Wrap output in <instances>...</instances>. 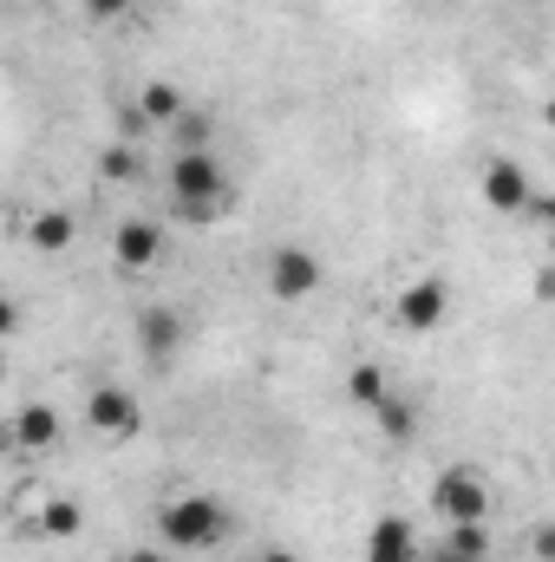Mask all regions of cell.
I'll return each mask as SVG.
<instances>
[{"instance_id":"obj_13","label":"cell","mask_w":555,"mask_h":562,"mask_svg":"<svg viewBox=\"0 0 555 562\" xmlns=\"http://www.w3.org/2000/svg\"><path fill=\"white\" fill-rule=\"evenodd\" d=\"M39 530H46V537H53V543H72V537H79V530H86V510H79V504H72V497H53V504H46V510H39Z\"/></svg>"},{"instance_id":"obj_9","label":"cell","mask_w":555,"mask_h":562,"mask_svg":"<svg viewBox=\"0 0 555 562\" xmlns=\"http://www.w3.org/2000/svg\"><path fill=\"white\" fill-rule=\"evenodd\" d=\"M366 562H418V530L406 517H373L366 524Z\"/></svg>"},{"instance_id":"obj_8","label":"cell","mask_w":555,"mask_h":562,"mask_svg":"<svg viewBox=\"0 0 555 562\" xmlns=\"http://www.w3.org/2000/svg\"><path fill=\"white\" fill-rule=\"evenodd\" d=\"M444 307H451V288L438 276H418L406 294H399V327L406 334H438L444 327Z\"/></svg>"},{"instance_id":"obj_15","label":"cell","mask_w":555,"mask_h":562,"mask_svg":"<svg viewBox=\"0 0 555 562\" xmlns=\"http://www.w3.org/2000/svg\"><path fill=\"white\" fill-rule=\"evenodd\" d=\"M99 177H105V183H132V177H138V150H132V144H105V150H99Z\"/></svg>"},{"instance_id":"obj_6","label":"cell","mask_w":555,"mask_h":562,"mask_svg":"<svg viewBox=\"0 0 555 562\" xmlns=\"http://www.w3.org/2000/svg\"><path fill=\"white\" fill-rule=\"evenodd\" d=\"M484 203H490L497 216H523V210L536 203L530 170H523L517 157H490V164H484Z\"/></svg>"},{"instance_id":"obj_4","label":"cell","mask_w":555,"mask_h":562,"mask_svg":"<svg viewBox=\"0 0 555 562\" xmlns=\"http://www.w3.org/2000/svg\"><path fill=\"white\" fill-rule=\"evenodd\" d=\"M269 294L275 301H307V294H320V281H327V262L314 256V249H301V243H281L275 256H269Z\"/></svg>"},{"instance_id":"obj_11","label":"cell","mask_w":555,"mask_h":562,"mask_svg":"<svg viewBox=\"0 0 555 562\" xmlns=\"http://www.w3.org/2000/svg\"><path fill=\"white\" fill-rule=\"evenodd\" d=\"M59 438H66V425H59L53 406H20V413H13V445H20V451H53Z\"/></svg>"},{"instance_id":"obj_21","label":"cell","mask_w":555,"mask_h":562,"mask_svg":"<svg viewBox=\"0 0 555 562\" xmlns=\"http://www.w3.org/2000/svg\"><path fill=\"white\" fill-rule=\"evenodd\" d=\"M530 550H536V562H555V524H536L530 530Z\"/></svg>"},{"instance_id":"obj_26","label":"cell","mask_w":555,"mask_h":562,"mask_svg":"<svg viewBox=\"0 0 555 562\" xmlns=\"http://www.w3.org/2000/svg\"><path fill=\"white\" fill-rule=\"evenodd\" d=\"M543 119H550V132H555V99H550V112H543Z\"/></svg>"},{"instance_id":"obj_22","label":"cell","mask_w":555,"mask_h":562,"mask_svg":"<svg viewBox=\"0 0 555 562\" xmlns=\"http://www.w3.org/2000/svg\"><path fill=\"white\" fill-rule=\"evenodd\" d=\"M536 301H555V262H543V269H536Z\"/></svg>"},{"instance_id":"obj_20","label":"cell","mask_w":555,"mask_h":562,"mask_svg":"<svg viewBox=\"0 0 555 562\" xmlns=\"http://www.w3.org/2000/svg\"><path fill=\"white\" fill-rule=\"evenodd\" d=\"M79 7H86V20H105V26H112V20H125L138 0H79Z\"/></svg>"},{"instance_id":"obj_1","label":"cell","mask_w":555,"mask_h":562,"mask_svg":"<svg viewBox=\"0 0 555 562\" xmlns=\"http://www.w3.org/2000/svg\"><path fill=\"white\" fill-rule=\"evenodd\" d=\"M229 537V510L209 497V491H177L163 510H157V543L163 550H183V557H203Z\"/></svg>"},{"instance_id":"obj_16","label":"cell","mask_w":555,"mask_h":562,"mask_svg":"<svg viewBox=\"0 0 555 562\" xmlns=\"http://www.w3.org/2000/svg\"><path fill=\"white\" fill-rule=\"evenodd\" d=\"M66 243H72V216L66 210H46L33 223V249H66Z\"/></svg>"},{"instance_id":"obj_23","label":"cell","mask_w":555,"mask_h":562,"mask_svg":"<svg viewBox=\"0 0 555 562\" xmlns=\"http://www.w3.org/2000/svg\"><path fill=\"white\" fill-rule=\"evenodd\" d=\"M125 562H170V557H163L157 543H144V550H132V557H125Z\"/></svg>"},{"instance_id":"obj_24","label":"cell","mask_w":555,"mask_h":562,"mask_svg":"<svg viewBox=\"0 0 555 562\" xmlns=\"http://www.w3.org/2000/svg\"><path fill=\"white\" fill-rule=\"evenodd\" d=\"M262 562H301V557H294V550H281V543H269V550H262Z\"/></svg>"},{"instance_id":"obj_2","label":"cell","mask_w":555,"mask_h":562,"mask_svg":"<svg viewBox=\"0 0 555 562\" xmlns=\"http://www.w3.org/2000/svg\"><path fill=\"white\" fill-rule=\"evenodd\" d=\"M163 183H170V203L229 210V170H223V157H216V150H177V157H170V170H163Z\"/></svg>"},{"instance_id":"obj_18","label":"cell","mask_w":555,"mask_h":562,"mask_svg":"<svg viewBox=\"0 0 555 562\" xmlns=\"http://www.w3.org/2000/svg\"><path fill=\"white\" fill-rule=\"evenodd\" d=\"M170 132L183 138V150H209V138H216V119H209V112H183Z\"/></svg>"},{"instance_id":"obj_12","label":"cell","mask_w":555,"mask_h":562,"mask_svg":"<svg viewBox=\"0 0 555 562\" xmlns=\"http://www.w3.org/2000/svg\"><path fill=\"white\" fill-rule=\"evenodd\" d=\"M347 400H353V406H366V413H380V406L393 400V386H386V373L366 360V367H353V373H347Z\"/></svg>"},{"instance_id":"obj_19","label":"cell","mask_w":555,"mask_h":562,"mask_svg":"<svg viewBox=\"0 0 555 562\" xmlns=\"http://www.w3.org/2000/svg\"><path fill=\"white\" fill-rule=\"evenodd\" d=\"M412 425H418V413L406 400H386V406H380V431H386V438H412Z\"/></svg>"},{"instance_id":"obj_5","label":"cell","mask_w":555,"mask_h":562,"mask_svg":"<svg viewBox=\"0 0 555 562\" xmlns=\"http://www.w3.org/2000/svg\"><path fill=\"white\" fill-rule=\"evenodd\" d=\"M86 425H92L99 438L125 445V438H138L144 413H138V400H132L125 386H92V393H86Z\"/></svg>"},{"instance_id":"obj_14","label":"cell","mask_w":555,"mask_h":562,"mask_svg":"<svg viewBox=\"0 0 555 562\" xmlns=\"http://www.w3.org/2000/svg\"><path fill=\"white\" fill-rule=\"evenodd\" d=\"M138 112L150 119V125H177V119H183L190 105H183V92H177V86H144Z\"/></svg>"},{"instance_id":"obj_17","label":"cell","mask_w":555,"mask_h":562,"mask_svg":"<svg viewBox=\"0 0 555 562\" xmlns=\"http://www.w3.org/2000/svg\"><path fill=\"white\" fill-rule=\"evenodd\" d=\"M444 550H457V557H490V524H451Z\"/></svg>"},{"instance_id":"obj_27","label":"cell","mask_w":555,"mask_h":562,"mask_svg":"<svg viewBox=\"0 0 555 562\" xmlns=\"http://www.w3.org/2000/svg\"><path fill=\"white\" fill-rule=\"evenodd\" d=\"M550 249H555V243H550Z\"/></svg>"},{"instance_id":"obj_10","label":"cell","mask_w":555,"mask_h":562,"mask_svg":"<svg viewBox=\"0 0 555 562\" xmlns=\"http://www.w3.org/2000/svg\"><path fill=\"white\" fill-rule=\"evenodd\" d=\"M138 347L150 360H170V353L183 347V314H177V307H144L138 314Z\"/></svg>"},{"instance_id":"obj_25","label":"cell","mask_w":555,"mask_h":562,"mask_svg":"<svg viewBox=\"0 0 555 562\" xmlns=\"http://www.w3.org/2000/svg\"><path fill=\"white\" fill-rule=\"evenodd\" d=\"M431 562H490V557H457V550H438Z\"/></svg>"},{"instance_id":"obj_7","label":"cell","mask_w":555,"mask_h":562,"mask_svg":"<svg viewBox=\"0 0 555 562\" xmlns=\"http://www.w3.org/2000/svg\"><path fill=\"white\" fill-rule=\"evenodd\" d=\"M112 256H118V269H132V276L157 269V262H163V229H157L150 216H125V223L112 229Z\"/></svg>"},{"instance_id":"obj_3","label":"cell","mask_w":555,"mask_h":562,"mask_svg":"<svg viewBox=\"0 0 555 562\" xmlns=\"http://www.w3.org/2000/svg\"><path fill=\"white\" fill-rule=\"evenodd\" d=\"M431 504L444 510V524H484L490 517V484L471 464H444L438 484H431Z\"/></svg>"}]
</instances>
